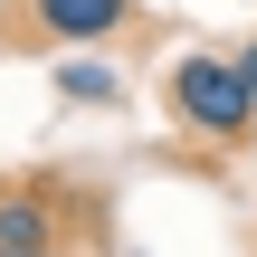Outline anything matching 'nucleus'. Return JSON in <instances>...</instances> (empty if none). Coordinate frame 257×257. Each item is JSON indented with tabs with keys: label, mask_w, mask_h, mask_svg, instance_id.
<instances>
[{
	"label": "nucleus",
	"mask_w": 257,
	"mask_h": 257,
	"mask_svg": "<svg viewBox=\"0 0 257 257\" xmlns=\"http://www.w3.org/2000/svg\"><path fill=\"white\" fill-rule=\"evenodd\" d=\"M172 124L200 143H248L257 134V86L238 67V48H191L172 57Z\"/></svg>",
	"instance_id": "nucleus-1"
},
{
	"label": "nucleus",
	"mask_w": 257,
	"mask_h": 257,
	"mask_svg": "<svg viewBox=\"0 0 257 257\" xmlns=\"http://www.w3.org/2000/svg\"><path fill=\"white\" fill-rule=\"evenodd\" d=\"M124 19H134V0H38V29L67 48H105Z\"/></svg>",
	"instance_id": "nucleus-2"
},
{
	"label": "nucleus",
	"mask_w": 257,
	"mask_h": 257,
	"mask_svg": "<svg viewBox=\"0 0 257 257\" xmlns=\"http://www.w3.org/2000/svg\"><path fill=\"white\" fill-rule=\"evenodd\" d=\"M57 248V210L38 191H0V257H48Z\"/></svg>",
	"instance_id": "nucleus-3"
},
{
	"label": "nucleus",
	"mask_w": 257,
	"mask_h": 257,
	"mask_svg": "<svg viewBox=\"0 0 257 257\" xmlns=\"http://www.w3.org/2000/svg\"><path fill=\"white\" fill-rule=\"evenodd\" d=\"M57 86H67L76 105H124V76H114V67H95V57H67V67H57Z\"/></svg>",
	"instance_id": "nucleus-4"
},
{
	"label": "nucleus",
	"mask_w": 257,
	"mask_h": 257,
	"mask_svg": "<svg viewBox=\"0 0 257 257\" xmlns=\"http://www.w3.org/2000/svg\"><path fill=\"white\" fill-rule=\"evenodd\" d=\"M238 67H248V86H257V38H248V48H238Z\"/></svg>",
	"instance_id": "nucleus-5"
},
{
	"label": "nucleus",
	"mask_w": 257,
	"mask_h": 257,
	"mask_svg": "<svg viewBox=\"0 0 257 257\" xmlns=\"http://www.w3.org/2000/svg\"><path fill=\"white\" fill-rule=\"evenodd\" d=\"M248 153H257V134H248Z\"/></svg>",
	"instance_id": "nucleus-6"
},
{
	"label": "nucleus",
	"mask_w": 257,
	"mask_h": 257,
	"mask_svg": "<svg viewBox=\"0 0 257 257\" xmlns=\"http://www.w3.org/2000/svg\"><path fill=\"white\" fill-rule=\"evenodd\" d=\"M0 10H10V0H0Z\"/></svg>",
	"instance_id": "nucleus-7"
},
{
	"label": "nucleus",
	"mask_w": 257,
	"mask_h": 257,
	"mask_svg": "<svg viewBox=\"0 0 257 257\" xmlns=\"http://www.w3.org/2000/svg\"><path fill=\"white\" fill-rule=\"evenodd\" d=\"M48 257H57V248H48Z\"/></svg>",
	"instance_id": "nucleus-8"
}]
</instances>
